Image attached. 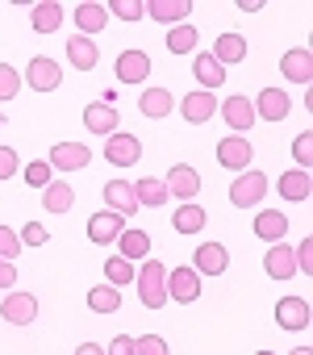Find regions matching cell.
I'll use <instances>...</instances> for the list:
<instances>
[{
    "label": "cell",
    "instance_id": "6da1fadb",
    "mask_svg": "<svg viewBox=\"0 0 313 355\" xmlns=\"http://www.w3.org/2000/svg\"><path fill=\"white\" fill-rule=\"evenodd\" d=\"M134 280H138V297H142L146 309L168 305V268H163L159 259H146V263L134 272Z\"/></svg>",
    "mask_w": 313,
    "mask_h": 355
},
{
    "label": "cell",
    "instance_id": "7a4b0ae2",
    "mask_svg": "<svg viewBox=\"0 0 313 355\" xmlns=\"http://www.w3.org/2000/svg\"><path fill=\"white\" fill-rule=\"evenodd\" d=\"M263 193H267V175H263L259 167H247L238 180L230 184V205L251 209V205H259V201H263Z\"/></svg>",
    "mask_w": 313,
    "mask_h": 355
},
{
    "label": "cell",
    "instance_id": "3957f363",
    "mask_svg": "<svg viewBox=\"0 0 313 355\" xmlns=\"http://www.w3.org/2000/svg\"><path fill=\"white\" fill-rule=\"evenodd\" d=\"M26 84H30L34 92H55V88L63 84V67H59L55 59H46V55H34V59L26 63Z\"/></svg>",
    "mask_w": 313,
    "mask_h": 355
},
{
    "label": "cell",
    "instance_id": "277c9868",
    "mask_svg": "<svg viewBox=\"0 0 313 355\" xmlns=\"http://www.w3.org/2000/svg\"><path fill=\"white\" fill-rule=\"evenodd\" d=\"M168 197H184V205L201 193V171L197 167H188V163H176L172 171H168Z\"/></svg>",
    "mask_w": 313,
    "mask_h": 355
},
{
    "label": "cell",
    "instance_id": "5b68a950",
    "mask_svg": "<svg viewBox=\"0 0 313 355\" xmlns=\"http://www.w3.org/2000/svg\"><path fill=\"white\" fill-rule=\"evenodd\" d=\"M251 155H255V146H251L242 134H234V138H222V142H217V163H222V167H230V171H247V167H251Z\"/></svg>",
    "mask_w": 313,
    "mask_h": 355
},
{
    "label": "cell",
    "instance_id": "8992f818",
    "mask_svg": "<svg viewBox=\"0 0 313 355\" xmlns=\"http://www.w3.org/2000/svg\"><path fill=\"white\" fill-rule=\"evenodd\" d=\"M0 318L13 322V326H30L38 318V297L34 293H9L5 305H0Z\"/></svg>",
    "mask_w": 313,
    "mask_h": 355
},
{
    "label": "cell",
    "instance_id": "52a82bcc",
    "mask_svg": "<svg viewBox=\"0 0 313 355\" xmlns=\"http://www.w3.org/2000/svg\"><path fill=\"white\" fill-rule=\"evenodd\" d=\"M105 159H109L113 167H129V163L142 159V142H138L134 134H109V142H105Z\"/></svg>",
    "mask_w": 313,
    "mask_h": 355
},
{
    "label": "cell",
    "instance_id": "ba28073f",
    "mask_svg": "<svg viewBox=\"0 0 313 355\" xmlns=\"http://www.w3.org/2000/svg\"><path fill=\"white\" fill-rule=\"evenodd\" d=\"M197 297H201V276H197L193 268H176V272H168V301L188 305V301H197Z\"/></svg>",
    "mask_w": 313,
    "mask_h": 355
},
{
    "label": "cell",
    "instance_id": "9c48e42d",
    "mask_svg": "<svg viewBox=\"0 0 313 355\" xmlns=\"http://www.w3.org/2000/svg\"><path fill=\"white\" fill-rule=\"evenodd\" d=\"M251 105H255V113H259L263 121H284V117H288V109H292V101H288V92H284V88H263Z\"/></svg>",
    "mask_w": 313,
    "mask_h": 355
},
{
    "label": "cell",
    "instance_id": "30bf717a",
    "mask_svg": "<svg viewBox=\"0 0 313 355\" xmlns=\"http://www.w3.org/2000/svg\"><path fill=\"white\" fill-rule=\"evenodd\" d=\"M226 268H230V251L222 243H201V251L193 259V272L197 276H222Z\"/></svg>",
    "mask_w": 313,
    "mask_h": 355
},
{
    "label": "cell",
    "instance_id": "8fae6325",
    "mask_svg": "<svg viewBox=\"0 0 313 355\" xmlns=\"http://www.w3.org/2000/svg\"><path fill=\"white\" fill-rule=\"evenodd\" d=\"M276 326H280V330H305V326H309V301H305V297H284V301H276Z\"/></svg>",
    "mask_w": 313,
    "mask_h": 355
},
{
    "label": "cell",
    "instance_id": "7c38bea8",
    "mask_svg": "<svg viewBox=\"0 0 313 355\" xmlns=\"http://www.w3.org/2000/svg\"><path fill=\"white\" fill-rule=\"evenodd\" d=\"M88 159H92V150H88L84 142H59L46 163L59 167V171H80V167H88Z\"/></svg>",
    "mask_w": 313,
    "mask_h": 355
},
{
    "label": "cell",
    "instance_id": "4fadbf2b",
    "mask_svg": "<svg viewBox=\"0 0 313 355\" xmlns=\"http://www.w3.org/2000/svg\"><path fill=\"white\" fill-rule=\"evenodd\" d=\"M117 234H121V214H113V209H100V214H92V218H88V239H92L96 247H109V243H117Z\"/></svg>",
    "mask_w": 313,
    "mask_h": 355
},
{
    "label": "cell",
    "instance_id": "5bb4252c",
    "mask_svg": "<svg viewBox=\"0 0 313 355\" xmlns=\"http://www.w3.org/2000/svg\"><path fill=\"white\" fill-rule=\"evenodd\" d=\"M150 76V59L142 51H121L117 55V80L121 84H142Z\"/></svg>",
    "mask_w": 313,
    "mask_h": 355
},
{
    "label": "cell",
    "instance_id": "9a60e30c",
    "mask_svg": "<svg viewBox=\"0 0 313 355\" xmlns=\"http://www.w3.org/2000/svg\"><path fill=\"white\" fill-rule=\"evenodd\" d=\"M280 71H284V80H292V84H309V80H313V55H309L305 46H296V51H288V55L280 59Z\"/></svg>",
    "mask_w": 313,
    "mask_h": 355
},
{
    "label": "cell",
    "instance_id": "2e32d148",
    "mask_svg": "<svg viewBox=\"0 0 313 355\" xmlns=\"http://www.w3.org/2000/svg\"><path fill=\"white\" fill-rule=\"evenodd\" d=\"M180 113H184L188 125H201V121H209L217 113V96L213 92H188L184 105H180Z\"/></svg>",
    "mask_w": 313,
    "mask_h": 355
},
{
    "label": "cell",
    "instance_id": "e0dca14e",
    "mask_svg": "<svg viewBox=\"0 0 313 355\" xmlns=\"http://www.w3.org/2000/svg\"><path fill=\"white\" fill-rule=\"evenodd\" d=\"M105 201H109V209L121 214V218H134V214H138L134 184H125V180H109V184H105Z\"/></svg>",
    "mask_w": 313,
    "mask_h": 355
},
{
    "label": "cell",
    "instance_id": "ac0fdd59",
    "mask_svg": "<svg viewBox=\"0 0 313 355\" xmlns=\"http://www.w3.org/2000/svg\"><path fill=\"white\" fill-rule=\"evenodd\" d=\"M263 272H267L271 280H288V276L296 272V259H292V247H284V243H271V251L263 255Z\"/></svg>",
    "mask_w": 313,
    "mask_h": 355
},
{
    "label": "cell",
    "instance_id": "d6986e66",
    "mask_svg": "<svg viewBox=\"0 0 313 355\" xmlns=\"http://www.w3.org/2000/svg\"><path fill=\"white\" fill-rule=\"evenodd\" d=\"M222 117L242 134V130H251V125H255V105H251L247 96H226V101H222Z\"/></svg>",
    "mask_w": 313,
    "mask_h": 355
},
{
    "label": "cell",
    "instance_id": "ffe728a7",
    "mask_svg": "<svg viewBox=\"0 0 313 355\" xmlns=\"http://www.w3.org/2000/svg\"><path fill=\"white\" fill-rule=\"evenodd\" d=\"M213 59H217L222 67L242 63V59H247V38H242V34H217V42H213Z\"/></svg>",
    "mask_w": 313,
    "mask_h": 355
},
{
    "label": "cell",
    "instance_id": "44dd1931",
    "mask_svg": "<svg viewBox=\"0 0 313 355\" xmlns=\"http://www.w3.org/2000/svg\"><path fill=\"white\" fill-rule=\"evenodd\" d=\"M193 71H197V80H201V92H209V88H226V67H222L213 55H197Z\"/></svg>",
    "mask_w": 313,
    "mask_h": 355
},
{
    "label": "cell",
    "instance_id": "7402d4cb",
    "mask_svg": "<svg viewBox=\"0 0 313 355\" xmlns=\"http://www.w3.org/2000/svg\"><path fill=\"white\" fill-rule=\"evenodd\" d=\"M84 125L92 130V134H117V109L113 105H88L84 109Z\"/></svg>",
    "mask_w": 313,
    "mask_h": 355
},
{
    "label": "cell",
    "instance_id": "603a6c76",
    "mask_svg": "<svg viewBox=\"0 0 313 355\" xmlns=\"http://www.w3.org/2000/svg\"><path fill=\"white\" fill-rule=\"evenodd\" d=\"M309 189H313L309 171H301V167H296V171H284V175H280V189H276V193H280L284 201H305V197H309Z\"/></svg>",
    "mask_w": 313,
    "mask_h": 355
},
{
    "label": "cell",
    "instance_id": "cb8c5ba5",
    "mask_svg": "<svg viewBox=\"0 0 313 355\" xmlns=\"http://www.w3.org/2000/svg\"><path fill=\"white\" fill-rule=\"evenodd\" d=\"M255 234L267 239V243H280V239L288 234V218H284L280 209H263V214L255 218Z\"/></svg>",
    "mask_w": 313,
    "mask_h": 355
},
{
    "label": "cell",
    "instance_id": "d4e9b609",
    "mask_svg": "<svg viewBox=\"0 0 313 355\" xmlns=\"http://www.w3.org/2000/svg\"><path fill=\"white\" fill-rule=\"evenodd\" d=\"M67 55H71V67H80V71H92L96 59H100V51H96L92 38H84V34H75V38L67 42Z\"/></svg>",
    "mask_w": 313,
    "mask_h": 355
},
{
    "label": "cell",
    "instance_id": "484cf974",
    "mask_svg": "<svg viewBox=\"0 0 313 355\" xmlns=\"http://www.w3.org/2000/svg\"><path fill=\"white\" fill-rule=\"evenodd\" d=\"M42 205H46L51 214H67V209L75 205V193H71V184H63V180H51V184L42 189Z\"/></svg>",
    "mask_w": 313,
    "mask_h": 355
},
{
    "label": "cell",
    "instance_id": "4316f807",
    "mask_svg": "<svg viewBox=\"0 0 313 355\" xmlns=\"http://www.w3.org/2000/svg\"><path fill=\"white\" fill-rule=\"evenodd\" d=\"M134 197H138V209H142V205L159 209V205L168 201V184H163V180H154V175H146V180L134 184Z\"/></svg>",
    "mask_w": 313,
    "mask_h": 355
},
{
    "label": "cell",
    "instance_id": "83f0119b",
    "mask_svg": "<svg viewBox=\"0 0 313 355\" xmlns=\"http://www.w3.org/2000/svg\"><path fill=\"white\" fill-rule=\"evenodd\" d=\"M30 21H34V30H38V34H55V30L63 26V9L55 5V0H42V5H34Z\"/></svg>",
    "mask_w": 313,
    "mask_h": 355
},
{
    "label": "cell",
    "instance_id": "f1b7e54d",
    "mask_svg": "<svg viewBox=\"0 0 313 355\" xmlns=\"http://www.w3.org/2000/svg\"><path fill=\"white\" fill-rule=\"evenodd\" d=\"M146 13H150L154 21H184V17L193 13V5H188V0H150Z\"/></svg>",
    "mask_w": 313,
    "mask_h": 355
},
{
    "label": "cell",
    "instance_id": "f546056e",
    "mask_svg": "<svg viewBox=\"0 0 313 355\" xmlns=\"http://www.w3.org/2000/svg\"><path fill=\"white\" fill-rule=\"evenodd\" d=\"M172 105H176V101H172V92H168V88H146V92H142V101H138V109H142L146 117H168V113H172Z\"/></svg>",
    "mask_w": 313,
    "mask_h": 355
},
{
    "label": "cell",
    "instance_id": "4dcf8cb0",
    "mask_svg": "<svg viewBox=\"0 0 313 355\" xmlns=\"http://www.w3.org/2000/svg\"><path fill=\"white\" fill-rule=\"evenodd\" d=\"M75 26H80V34H84V38H88V34H100V30L109 26L105 5H80V9H75Z\"/></svg>",
    "mask_w": 313,
    "mask_h": 355
},
{
    "label": "cell",
    "instance_id": "1f68e13d",
    "mask_svg": "<svg viewBox=\"0 0 313 355\" xmlns=\"http://www.w3.org/2000/svg\"><path fill=\"white\" fill-rule=\"evenodd\" d=\"M117 243H121V259H142V255H150V234L146 230H121L117 234Z\"/></svg>",
    "mask_w": 313,
    "mask_h": 355
},
{
    "label": "cell",
    "instance_id": "d6a6232c",
    "mask_svg": "<svg viewBox=\"0 0 313 355\" xmlns=\"http://www.w3.org/2000/svg\"><path fill=\"white\" fill-rule=\"evenodd\" d=\"M88 309H92V313H113V309H121V288H113V284L88 288Z\"/></svg>",
    "mask_w": 313,
    "mask_h": 355
},
{
    "label": "cell",
    "instance_id": "836d02e7",
    "mask_svg": "<svg viewBox=\"0 0 313 355\" xmlns=\"http://www.w3.org/2000/svg\"><path fill=\"white\" fill-rule=\"evenodd\" d=\"M172 226H176L180 234H201V230H205V209H201V205H180L176 218H172Z\"/></svg>",
    "mask_w": 313,
    "mask_h": 355
},
{
    "label": "cell",
    "instance_id": "e575fe53",
    "mask_svg": "<svg viewBox=\"0 0 313 355\" xmlns=\"http://www.w3.org/2000/svg\"><path fill=\"white\" fill-rule=\"evenodd\" d=\"M168 51L172 55H193L197 51V26H176L168 34Z\"/></svg>",
    "mask_w": 313,
    "mask_h": 355
},
{
    "label": "cell",
    "instance_id": "d590c367",
    "mask_svg": "<svg viewBox=\"0 0 313 355\" xmlns=\"http://www.w3.org/2000/svg\"><path fill=\"white\" fill-rule=\"evenodd\" d=\"M105 280H109L113 288H121V284H129V280H134V263H129V259H121V255H113V259H105Z\"/></svg>",
    "mask_w": 313,
    "mask_h": 355
},
{
    "label": "cell",
    "instance_id": "8d00e7d4",
    "mask_svg": "<svg viewBox=\"0 0 313 355\" xmlns=\"http://www.w3.org/2000/svg\"><path fill=\"white\" fill-rule=\"evenodd\" d=\"M21 88V71L13 63H0V101H13Z\"/></svg>",
    "mask_w": 313,
    "mask_h": 355
},
{
    "label": "cell",
    "instance_id": "74e56055",
    "mask_svg": "<svg viewBox=\"0 0 313 355\" xmlns=\"http://www.w3.org/2000/svg\"><path fill=\"white\" fill-rule=\"evenodd\" d=\"M105 13H113V17H121V21H138V17L146 13V5H138V0H113Z\"/></svg>",
    "mask_w": 313,
    "mask_h": 355
},
{
    "label": "cell",
    "instance_id": "f35d334b",
    "mask_svg": "<svg viewBox=\"0 0 313 355\" xmlns=\"http://www.w3.org/2000/svg\"><path fill=\"white\" fill-rule=\"evenodd\" d=\"M134 355H168V338L142 334V338H134Z\"/></svg>",
    "mask_w": 313,
    "mask_h": 355
},
{
    "label": "cell",
    "instance_id": "ab89813d",
    "mask_svg": "<svg viewBox=\"0 0 313 355\" xmlns=\"http://www.w3.org/2000/svg\"><path fill=\"white\" fill-rule=\"evenodd\" d=\"M26 184H34V189H46V184H51V163H46V159L26 163Z\"/></svg>",
    "mask_w": 313,
    "mask_h": 355
},
{
    "label": "cell",
    "instance_id": "60d3db41",
    "mask_svg": "<svg viewBox=\"0 0 313 355\" xmlns=\"http://www.w3.org/2000/svg\"><path fill=\"white\" fill-rule=\"evenodd\" d=\"M17 255H21V239H17V230L0 226V259H17Z\"/></svg>",
    "mask_w": 313,
    "mask_h": 355
},
{
    "label": "cell",
    "instance_id": "b9f144b4",
    "mask_svg": "<svg viewBox=\"0 0 313 355\" xmlns=\"http://www.w3.org/2000/svg\"><path fill=\"white\" fill-rule=\"evenodd\" d=\"M17 239H21L26 247H46V239H51V234H46V226L30 222V226H21V234H17Z\"/></svg>",
    "mask_w": 313,
    "mask_h": 355
},
{
    "label": "cell",
    "instance_id": "7bdbcfd3",
    "mask_svg": "<svg viewBox=\"0 0 313 355\" xmlns=\"http://www.w3.org/2000/svg\"><path fill=\"white\" fill-rule=\"evenodd\" d=\"M292 159L301 163V171L309 167V159H313V138H309V134H301V138L292 142Z\"/></svg>",
    "mask_w": 313,
    "mask_h": 355
},
{
    "label": "cell",
    "instance_id": "ee69618b",
    "mask_svg": "<svg viewBox=\"0 0 313 355\" xmlns=\"http://www.w3.org/2000/svg\"><path fill=\"white\" fill-rule=\"evenodd\" d=\"M292 259H296V272H309V268H313V243L301 239V243L292 247Z\"/></svg>",
    "mask_w": 313,
    "mask_h": 355
},
{
    "label": "cell",
    "instance_id": "f6af8a7d",
    "mask_svg": "<svg viewBox=\"0 0 313 355\" xmlns=\"http://www.w3.org/2000/svg\"><path fill=\"white\" fill-rule=\"evenodd\" d=\"M13 175H17V150L0 146V180H13Z\"/></svg>",
    "mask_w": 313,
    "mask_h": 355
},
{
    "label": "cell",
    "instance_id": "bcb514c9",
    "mask_svg": "<svg viewBox=\"0 0 313 355\" xmlns=\"http://www.w3.org/2000/svg\"><path fill=\"white\" fill-rule=\"evenodd\" d=\"M17 284V268H13V259H0V288H13Z\"/></svg>",
    "mask_w": 313,
    "mask_h": 355
},
{
    "label": "cell",
    "instance_id": "7dc6e473",
    "mask_svg": "<svg viewBox=\"0 0 313 355\" xmlns=\"http://www.w3.org/2000/svg\"><path fill=\"white\" fill-rule=\"evenodd\" d=\"M109 355H134V338H129V334H117V338L109 343Z\"/></svg>",
    "mask_w": 313,
    "mask_h": 355
},
{
    "label": "cell",
    "instance_id": "c3c4849f",
    "mask_svg": "<svg viewBox=\"0 0 313 355\" xmlns=\"http://www.w3.org/2000/svg\"><path fill=\"white\" fill-rule=\"evenodd\" d=\"M75 355H105V351H100L96 343H80V347H75Z\"/></svg>",
    "mask_w": 313,
    "mask_h": 355
},
{
    "label": "cell",
    "instance_id": "681fc988",
    "mask_svg": "<svg viewBox=\"0 0 313 355\" xmlns=\"http://www.w3.org/2000/svg\"><path fill=\"white\" fill-rule=\"evenodd\" d=\"M292 355H313V351H309V347H296V351H292Z\"/></svg>",
    "mask_w": 313,
    "mask_h": 355
},
{
    "label": "cell",
    "instance_id": "f907efd6",
    "mask_svg": "<svg viewBox=\"0 0 313 355\" xmlns=\"http://www.w3.org/2000/svg\"><path fill=\"white\" fill-rule=\"evenodd\" d=\"M259 355H276V351H259Z\"/></svg>",
    "mask_w": 313,
    "mask_h": 355
}]
</instances>
